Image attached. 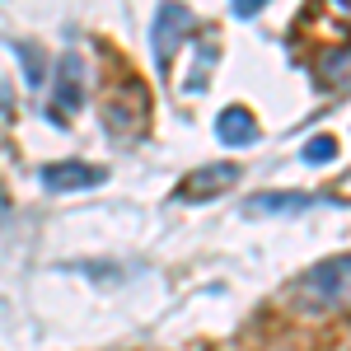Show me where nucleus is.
Instances as JSON below:
<instances>
[{
  "label": "nucleus",
  "instance_id": "nucleus-1",
  "mask_svg": "<svg viewBox=\"0 0 351 351\" xmlns=\"http://www.w3.org/2000/svg\"><path fill=\"white\" fill-rule=\"evenodd\" d=\"M295 300H304L309 309H347L351 304V253L328 258L319 267H309L295 281Z\"/></svg>",
  "mask_w": 351,
  "mask_h": 351
},
{
  "label": "nucleus",
  "instance_id": "nucleus-2",
  "mask_svg": "<svg viewBox=\"0 0 351 351\" xmlns=\"http://www.w3.org/2000/svg\"><path fill=\"white\" fill-rule=\"evenodd\" d=\"M239 183V164H202L197 173H188L178 183V202H211L216 192Z\"/></svg>",
  "mask_w": 351,
  "mask_h": 351
},
{
  "label": "nucleus",
  "instance_id": "nucleus-3",
  "mask_svg": "<svg viewBox=\"0 0 351 351\" xmlns=\"http://www.w3.org/2000/svg\"><path fill=\"white\" fill-rule=\"evenodd\" d=\"M192 33V14L188 5H178V0H164L160 14H155V56H160V66L169 56L178 52V43Z\"/></svg>",
  "mask_w": 351,
  "mask_h": 351
},
{
  "label": "nucleus",
  "instance_id": "nucleus-4",
  "mask_svg": "<svg viewBox=\"0 0 351 351\" xmlns=\"http://www.w3.org/2000/svg\"><path fill=\"white\" fill-rule=\"evenodd\" d=\"M104 178H108V169H99V164H47L43 169V188H52V192L99 188Z\"/></svg>",
  "mask_w": 351,
  "mask_h": 351
},
{
  "label": "nucleus",
  "instance_id": "nucleus-5",
  "mask_svg": "<svg viewBox=\"0 0 351 351\" xmlns=\"http://www.w3.org/2000/svg\"><path fill=\"white\" fill-rule=\"evenodd\" d=\"M314 197H304V192H258L243 211L248 216H291V211H304Z\"/></svg>",
  "mask_w": 351,
  "mask_h": 351
},
{
  "label": "nucleus",
  "instance_id": "nucleus-6",
  "mask_svg": "<svg viewBox=\"0 0 351 351\" xmlns=\"http://www.w3.org/2000/svg\"><path fill=\"white\" fill-rule=\"evenodd\" d=\"M216 136L225 145H253V141H258V122H253L248 108H225L220 122H216Z\"/></svg>",
  "mask_w": 351,
  "mask_h": 351
},
{
  "label": "nucleus",
  "instance_id": "nucleus-7",
  "mask_svg": "<svg viewBox=\"0 0 351 351\" xmlns=\"http://www.w3.org/2000/svg\"><path fill=\"white\" fill-rule=\"evenodd\" d=\"M61 108H75L80 104V56H66L61 61Z\"/></svg>",
  "mask_w": 351,
  "mask_h": 351
},
{
  "label": "nucleus",
  "instance_id": "nucleus-8",
  "mask_svg": "<svg viewBox=\"0 0 351 351\" xmlns=\"http://www.w3.org/2000/svg\"><path fill=\"white\" fill-rule=\"evenodd\" d=\"M332 155H337V141H332V136H314V141L304 145V164H328Z\"/></svg>",
  "mask_w": 351,
  "mask_h": 351
},
{
  "label": "nucleus",
  "instance_id": "nucleus-9",
  "mask_svg": "<svg viewBox=\"0 0 351 351\" xmlns=\"http://www.w3.org/2000/svg\"><path fill=\"white\" fill-rule=\"evenodd\" d=\"M263 5H267V0H234V14H239V19H253Z\"/></svg>",
  "mask_w": 351,
  "mask_h": 351
},
{
  "label": "nucleus",
  "instance_id": "nucleus-10",
  "mask_svg": "<svg viewBox=\"0 0 351 351\" xmlns=\"http://www.w3.org/2000/svg\"><path fill=\"white\" fill-rule=\"evenodd\" d=\"M5 206H10V202H5V192H0V220H5Z\"/></svg>",
  "mask_w": 351,
  "mask_h": 351
}]
</instances>
